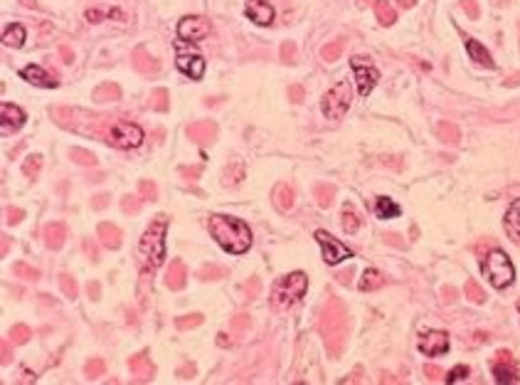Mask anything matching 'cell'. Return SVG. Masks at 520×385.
<instances>
[{
	"mask_svg": "<svg viewBox=\"0 0 520 385\" xmlns=\"http://www.w3.org/2000/svg\"><path fill=\"white\" fill-rule=\"evenodd\" d=\"M10 361V343L8 341H3V366L5 363Z\"/></svg>",
	"mask_w": 520,
	"mask_h": 385,
	"instance_id": "55",
	"label": "cell"
},
{
	"mask_svg": "<svg viewBox=\"0 0 520 385\" xmlns=\"http://www.w3.org/2000/svg\"><path fill=\"white\" fill-rule=\"evenodd\" d=\"M503 227H506V235L513 239V242L520 247V198L513 200L506 210V218H503Z\"/></svg>",
	"mask_w": 520,
	"mask_h": 385,
	"instance_id": "17",
	"label": "cell"
},
{
	"mask_svg": "<svg viewBox=\"0 0 520 385\" xmlns=\"http://www.w3.org/2000/svg\"><path fill=\"white\" fill-rule=\"evenodd\" d=\"M318 328H321L323 338H326V346L333 353H341L343 336H346V312H343V307L336 299H331L326 304V309L321 314V321H318Z\"/></svg>",
	"mask_w": 520,
	"mask_h": 385,
	"instance_id": "4",
	"label": "cell"
},
{
	"mask_svg": "<svg viewBox=\"0 0 520 385\" xmlns=\"http://www.w3.org/2000/svg\"><path fill=\"white\" fill-rule=\"evenodd\" d=\"M350 67H353V74H355L358 94H360V97H370V94H373V89L377 87V82H380L377 67H375V64L370 62V59H365V57H353V59H350Z\"/></svg>",
	"mask_w": 520,
	"mask_h": 385,
	"instance_id": "8",
	"label": "cell"
},
{
	"mask_svg": "<svg viewBox=\"0 0 520 385\" xmlns=\"http://www.w3.org/2000/svg\"><path fill=\"white\" fill-rule=\"evenodd\" d=\"M42 235H44V244L49 249H59L64 244V239H67V227H64V223H47Z\"/></svg>",
	"mask_w": 520,
	"mask_h": 385,
	"instance_id": "21",
	"label": "cell"
},
{
	"mask_svg": "<svg viewBox=\"0 0 520 385\" xmlns=\"http://www.w3.org/2000/svg\"><path fill=\"white\" fill-rule=\"evenodd\" d=\"M89 297L99 299V284L97 282H89Z\"/></svg>",
	"mask_w": 520,
	"mask_h": 385,
	"instance_id": "53",
	"label": "cell"
},
{
	"mask_svg": "<svg viewBox=\"0 0 520 385\" xmlns=\"http://www.w3.org/2000/svg\"><path fill=\"white\" fill-rule=\"evenodd\" d=\"M138 191H141V195L143 198L141 200H158V188H156V183H151V181H141V186H138Z\"/></svg>",
	"mask_w": 520,
	"mask_h": 385,
	"instance_id": "39",
	"label": "cell"
},
{
	"mask_svg": "<svg viewBox=\"0 0 520 385\" xmlns=\"http://www.w3.org/2000/svg\"><path fill=\"white\" fill-rule=\"evenodd\" d=\"M222 277H227V269L224 267H214V264H210V267L200 269V279H205V282H207V279H222Z\"/></svg>",
	"mask_w": 520,
	"mask_h": 385,
	"instance_id": "35",
	"label": "cell"
},
{
	"mask_svg": "<svg viewBox=\"0 0 520 385\" xmlns=\"http://www.w3.org/2000/svg\"><path fill=\"white\" fill-rule=\"evenodd\" d=\"M72 158H74V161H77V163H82V166H94V163H97L94 153L82 151V148H74V151H72Z\"/></svg>",
	"mask_w": 520,
	"mask_h": 385,
	"instance_id": "40",
	"label": "cell"
},
{
	"mask_svg": "<svg viewBox=\"0 0 520 385\" xmlns=\"http://www.w3.org/2000/svg\"><path fill=\"white\" fill-rule=\"evenodd\" d=\"M289 97H291V102H301V97H303L301 87H291V89H289Z\"/></svg>",
	"mask_w": 520,
	"mask_h": 385,
	"instance_id": "50",
	"label": "cell"
},
{
	"mask_svg": "<svg viewBox=\"0 0 520 385\" xmlns=\"http://www.w3.org/2000/svg\"><path fill=\"white\" fill-rule=\"evenodd\" d=\"M466 52H468V57H471L476 64H481V67H488V69L496 67V62H493L491 52H488V49L483 47V45L478 42V40L466 37Z\"/></svg>",
	"mask_w": 520,
	"mask_h": 385,
	"instance_id": "20",
	"label": "cell"
},
{
	"mask_svg": "<svg viewBox=\"0 0 520 385\" xmlns=\"http://www.w3.org/2000/svg\"><path fill=\"white\" fill-rule=\"evenodd\" d=\"M382 284H385V277L377 272V269L370 267V269H365V272H363L358 287H360V292H373V289H380Z\"/></svg>",
	"mask_w": 520,
	"mask_h": 385,
	"instance_id": "26",
	"label": "cell"
},
{
	"mask_svg": "<svg viewBox=\"0 0 520 385\" xmlns=\"http://www.w3.org/2000/svg\"><path fill=\"white\" fill-rule=\"evenodd\" d=\"M30 336H32V331H30L25 324H15L13 328H10V341L18 343V346H23V343L30 341Z\"/></svg>",
	"mask_w": 520,
	"mask_h": 385,
	"instance_id": "30",
	"label": "cell"
},
{
	"mask_svg": "<svg viewBox=\"0 0 520 385\" xmlns=\"http://www.w3.org/2000/svg\"><path fill=\"white\" fill-rule=\"evenodd\" d=\"M466 378H468V366H456V368H452V371H449L447 383H449V385H454V383L466 381Z\"/></svg>",
	"mask_w": 520,
	"mask_h": 385,
	"instance_id": "38",
	"label": "cell"
},
{
	"mask_svg": "<svg viewBox=\"0 0 520 385\" xmlns=\"http://www.w3.org/2000/svg\"><path fill=\"white\" fill-rule=\"evenodd\" d=\"M491 371H493L496 383H501V385L520 383V373H518V366H516V358H513L508 351H498L496 353V361H493Z\"/></svg>",
	"mask_w": 520,
	"mask_h": 385,
	"instance_id": "11",
	"label": "cell"
},
{
	"mask_svg": "<svg viewBox=\"0 0 520 385\" xmlns=\"http://www.w3.org/2000/svg\"><path fill=\"white\" fill-rule=\"evenodd\" d=\"M274 208L279 213H289L294 208V191L289 186H284V183L274 188Z\"/></svg>",
	"mask_w": 520,
	"mask_h": 385,
	"instance_id": "25",
	"label": "cell"
},
{
	"mask_svg": "<svg viewBox=\"0 0 520 385\" xmlns=\"http://www.w3.org/2000/svg\"><path fill=\"white\" fill-rule=\"evenodd\" d=\"M316 239H318V244L323 247V259H326V264H331V267H333V264H341L343 259L353 257V252H350L346 244L338 242V239L333 237V235H328L326 230H318Z\"/></svg>",
	"mask_w": 520,
	"mask_h": 385,
	"instance_id": "10",
	"label": "cell"
},
{
	"mask_svg": "<svg viewBox=\"0 0 520 385\" xmlns=\"http://www.w3.org/2000/svg\"><path fill=\"white\" fill-rule=\"evenodd\" d=\"M20 77H23L25 82L35 84V87H44V89L57 87V79H54L52 74L44 72L40 64H28V67H23V69H20Z\"/></svg>",
	"mask_w": 520,
	"mask_h": 385,
	"instance_id": "15",
	"label": "cell"
},
{
	"mask_svg": "<svg viewBox=\"0 0 520 385\" xmlns=\"http://www.w3.org/2000/svg\"><path fill=\"white\" fill-rule=\"evenodd\" d=\"M109 143H111L114 148H136L143 143V129L138 126V124H131V122H116L111 126V131H109Z\"/></svg>",
	"mask_w": 520,
	"mask_h": 385,
	"instance_id": "7",
	"label": "cell"
},
{
	"mask_svg": "<svg viewBox=\"0 0 520 385\" xmlns=\"http://www.w3.org/2000/svg\"><path fill=\"white\" fill-rule=\"evenodd\" d=\"M0 117H3V122H0L3 136H8V134H15L18 129H23L25 119H28L18 104H8V102H3V107H0Z\"/></svg>",
	"mask_w": 520,
	"mask_h": 385,
	"instance_id": "14",
	"label": "cell"
},
{
	"mask_svg": "<svg viewBox=\"0 0 520 385\" xmlns=\"http://www.w3.org/2000/svg\"><path fill=\"white\" fill-rule=\"evenodd\" d=\"M313 191H316V198H318V205H321V208H328V205L333 203V193H336V191H333L331 186H323V183H318Z\"/></svg>",
	"mask_w": 520,
	"mask_h": 385,
	"instance_id": "33",
	"label": "cell"
},
{
	"mask_svg": "<svg viewBox=\"0 0 520 385\" xmlns=\"http://www.w3.org/2000/svg\"><path fill=\"white\" fill-rule=\"evenodd\" d=\"M128 371H131L133 376L151 378V376H153V363H151V358H148L146 353H138V356H131V358H128Z\"/></svg>",
	"mask_w": 520,
	"mask_h": 385,
	"instance_id": "24",
	"label": "cell"
},
{
	"mask_svg": "<svg viewBox=\"0 0 520 385\" xmlns=\"http://www.w3.org/2000/svg\"><path fill=\"white\" fill-rule=\"evenodd\" d=\"M5 215H8V218H5V223H8V225H18L20 220L25 218V213L20 208H8V210H5Z\"/></svg>",
	"mask_w": 520,
	"mask_h": 385,
	"instance_id": "42",
	"label": "cell"
},
{
	"mask_svg": "<svg viewBox=\"0 0 520 385\" xmlns=\"http://www.w3.org/2000/svg\"><path fill=\"white\" fill-rule=\"evenodd\" d=\"M166 230H168L166 215H158L146 227V232H143L136 249V257L143 269H158L166 262Z\"/></svg>",
	"mask_w": 520,
	"mask_h": 385,
	"instance_id": "2",
	"label": "cell"
},
{
	"mask_svg": "<svg viewBox=\"0 0 520 385\" xmlns=\"http://www.w3.org/2000/svg\"><path fill=\"white\" fill-rule=\"evenodd\" d=\"M97 237L107 249H119V247H121V230H119L114 223H99Z\"/></svg>",
	"mask_w": 520,
	"mask_h": 385,
	"instance_id": "18",
	"label": "cell"
},
{
	"mask_svg": "<svg viewBox=\"0 0 520 385\" xmlns=\"http://www.w3.org/2000/svg\"><path fill=\"white\" fill-rule=\"evenodd\" d=\"M25 37H28V32H25V28L20 23H13V25H8V28H5V32H3V45L5 47H23L25 45Z\"/></svg>",
	"mask_w": 520,
	"mask_h": 385,
	"instance_id": "22",
	"label": "cell"
},
{
	"mask_svg": "<svg viewBox=\"0 0 520 385\" xmlns=\"http://www.w3.org/2000/svg\"><path fill=\"white\" fill-rule=\"evenodd\" d=\"M247 18L257 25H272L274 23V8L267 0H249L247 3Z\"/></svg>",
	"mask_w": 520,
	"mask_h": 385,
	"instance_id": "16",
	"label": "cell"
},
{
	"mask_svg": "<svg viewBox=\"0 0 520 385\" xmlns=\"http://www.w3.org/2000/svg\"><path fill=\"white\" fill-rule=\"evenodd\" d=\"M518 312H520V302H518Z\"/></svg>",
	"mask_w": 520,
	"mask_h": 385,
	"instance_id": "56",
	"label": "cell"
},
{
	"mask_svg": "<svg viewBox=\"0 0 520 385\" xmlns=\"http://www.w3.org/2000/svg\"><path fill=\"white\" fill-rule=\"evenodd\" d=\"M202 324V314H185V316H178V321H175V326L180 328V331H185V328H195Z\"/></svg>",
	"mask_w": 520,
	"mask_h": 385,
	"instance_id": "32",
	"label": "cell"
},
{
	"mask_svg": "<svg viewBox=\"0 0 520 385\" xmlns=\"http://www.w3.org/2000/svg\"><path fill=\"white\" fill-rule=\"evenodd\" d=\"M338 52H341V45H326V47H323V57L326 59H336L338 57Z\"/></svg>",
	"mask_w": 520,
	"mask_h": 385,
	"instance_id": "45",
	"label": "cell"
},
{
	"mask_svg": "<svg viewBox=\"0 0 520 385\" xmlns=\"http://www.w3.org/2000/svg\"><path fill=\"white\" fill-rule=\"evenodd\" d=\"M104 371H107V363H104L102 358H92V361L87 363V376H89V378H99V376H104Z\"/></svg>",
	"mask_w": 520,
	"mask_h": 385,
	"instance_id": "37",
	"label": "cell"
},
{
	"mask_svg": "<svg viewBox=\"0 0 520 385\" xmlns=\"http://www.w3.org/2000/svg\"><path fill=\"white\" fill-rule=\"evenodd\" d=\"M308 289V277L303 272H291L286 277L277 279L272 289V307L284 312V309H291L296 302H301V297Z\"/></svg>",
	"mask_w": 520,
	"mask_h": 385,
	"instance_id": "3",
	"label": "cell"
},
{
	"mask_svg": "<svg viewBox=\"0 0 520 385\" xmlns=\"http://www.w3.org/2000/svg\"><path fill=\"white\" fill-rule=\"evenodd\" d=\"M417 348L424 356H444L449 351V336L444 331H422L417 338Z\"/></svg>",
	"mask_w": 520,
	"mask_h": 385,
	"instance_id": "12",
	"label": "cell"
},
{
	"mask_svg": "<svg viewBox=\"0 0 520 385\" xmlns=\"http://www.w3.org/2000/svg\"><path fill=\"white\" fill-rule=\"evenodd\" d=\"M259 289H262V284H259L257 277H252V282H247V292H249V299H254L259 294Z\"/></svg>",
	"mask_w": 520,
	"mask_h": 385,
	"instance_id": "46",
	"label": "cell"
},
{
	"mask_svg": "<svg viewBox=\"0 0 520 385\" xmlns=\"http://www.w3.org/2000/svg\"><path fill=\"white\" fill-rule=\"evenodd\" d=\"M350 102H353V89H350V82L341 79L338 84H333L321 99V112L326 119H343L350 109Z\"/></svg>",
	"mask_w": 520,
	"mask_h": 385,
	"instance_id": "6",
	"label": "cell"
},
{
	"mask_svg": "<svg viewBox=\"0 0 520 385\" xmlns=\"http://www.w3.org/2000/svg\"><path fill=\"white\" fill-rule=\"evenodd\" d=\"M294 54H296L294 45H284V47H282V57L286 59V62H294Z\"/></svg>",
	"mask_w": 520,
	"mask_h": 385,
	"instance_id": "47",
	"label": "cell"
},
{
	"mask_svg": "<svg viewBox=\"0 0 520 385\" xmlns=\"http://www.w3.org/2000/svg\"><path fill=\"white\" fill-rule=\"evenodd\" d=\"M185 282H188V267L183 264V259H173L171 269L166 274V287L171 292H180L185 287Z\"/></svg>",
	"mask_w": 520,
	"mask_h": 385,
	"instance_id": "19",
	"label": "cell"
},
{
	"mask_svg": "<svg viewBox=\"0 0 520 385\" xmlns=\"http://www.w3.org/2000/svg\"><path fill=\"white\" fill-rule=\"evenodd\" d=\"M207 227L214 242L229 254H244L252 247V230L244 220L232 218V215H210Z\"/></svg>",
	"mask_w": 520,
	"mask_h": 385,
	"instance_id": "1",
	"label": "cell"
},
{
	"mask_svg": "<svg viewBox=\"0 0 520 385\" xmlns=\"http://www.w3.org/2000/svg\"><path fill=\"white\" fill-rule=\"evenodd\" d=\"M466 292H468V297H471L473 302H483V292H481V289H478L473 282H468V284H466Z\"/></svg>",
	"mask_w": 520,
	"mask_h": 385,
	"instance_id": "44",
	"label": "cell"
},
{
	"mask_svg": "<svg viewBox=\"0 0 520 385\" xmlns=\"http://www.w3.org/2000/svg\"><path fill=\"white\" fill-rule=\"evenodd\" d=\"M40 166H42V158H40V156H30L28 161L23 163V173L28 178H35L40 173Z\"/></svg>",
	"mask_w": 520,
	"mask_h": 385,
	"instance_id": "36",
	"label": "cell"
},
{
	"mask_svg": "<svg viewBox=\"0 0 520 385\" xmlns=\"http://www.w3.org/2000/svg\"><path fill=\"white\" fill-rule=\"evenodd\" d=\"M358 227H360L358 213H355L350 205H346V208H343V230H346L348 235H353V232H358Z\"/></svg>",
	"mask_w": 520,
	"mask_h": 385,
	"instance_id": "29",
	"label": "cell"
},
{
	"mask_svg": "<svg viewBox=\"0 0 520 385\" xmlns=\"http://www.w3.org/2000/svg\"><path fill=\"white\" fill-rule=\"evenodd\" d=\"M234 328H244V326H249V316H244V314H239V319H234V324H232Z\"/></svg>",
	"mask_w": 520,
	"mask_h": 385,
	"instance_id": "52",
	"label": "cell"
},
{
	"mask_svg": "<svg viewBox=\"0 0 520 385\" xmlns=\"http://www.w3.org/2000/svg\"><path fill=\"white\" fill-rule=\"evenodd\" d=\"M121 208H123V213H138V210H141V203H138L136 198H133V195H126V198L121 200Z\"/></svg>",
	"mask_w": 520,
	"mask_h": 385,
	"instance_id": "41",
	"label": "cell"
},
{
	"mask_svg": "<svg viewBox=\"0 0 520 385\" xmlns=\"http://www.w3.org/2000/svg\"><path fill=\"white\" fill-rule=\"evenodd\" d=\"M175 52H178V57H175V64H178L180 72L188 74L190 79H202V74H205V59H202V54H198V52H183V47H180V45H175Z\"/></svg>",
	"mask_w": 520,
	"mask_h": 385,
	"instance_id": "13",
	"label": "cell"
},
{
	"mask_svg": "<svg viewBox=\"0 0 520 385\" xmlns=\"http://www.w3.org/2000/svg\"><path fill=\"white\" fill-rule=\"evenodd\" d=\"M109 203V195H97V198H94L92 200V205H94V208H104V205H107Z\"/></svg>",
	"mask_w": 520,
	"mask_h": 385,
	"instance_id": "51",
	"label": "cell"
},
{
	"mask_svg": "<svg viewBox=\"0 0 520 385\" xmlns=\"http://www.w3.org/2000/svg\"><path fill=\"white\" fill-rule=\"evenodd\" d=\"M13 272L18 274V277H23V279H30V282H37V279H40V272H37V269L28 267V264H25V262H18V264H15Z\"/></svg>",
	"mask_w": 520,
	"mask_h": 385,
	"instance_id": "34",
	"label": "cell"
},
{
	"mask_svg": "<svg viewBox=\"0 0 520 385\" xmlns=\"http://www.w3.org/2000/svg\"><path fill=\"white\" fill-rule=\"evenodd\" d=\"M193 373H195V368L190 366V368H180L178 376H180V378H193Z\"/></svg>",
	"mask_w": 520,
	"mask_h": 385,
	"instance_id": "54",
	"label": "cell"
},
{
	"mask_svg": "<svg viewBox=\"0 0 520 385\" xmlns=\"http://www.w3.org/2000/svg\"><path fill=\"white\" fill-rule=\"evenodd\" d=\"M210 32H212V25L207 18H200V15H185L178 23V37L183 42H202Z\"/></svg>",
	"mask_w": 520,
	"mask_h": 385,
	"instance_id": "9",
	"label": "cell"
},
{
	"mask_svg": "<svg viewBox=\"0 0 520 385\" xmlns=\"http://www.w3.org/2000/svg\"><path fill=\"white\" fill-rule=\"evenodd\" d=\"M481 272L488 279V284L496 289H508L516 282V267H513L511 257L501 249H491V252L483 257Z\"/></svg>",
	"mask_w": 520,
	"mask_h": 385,
	"instance_id": "5",
	"label": "cell"
},
{
	"mask_svg": "<svg viewBox=\"0 0 520 385\" xmlns=\"http://www.w3.org/2000/svg\"><path fill=\"white\" fill-rule=\"evenodd\" d=\"M377 15H380V20H382L385 25H389L394 20V13L385 3H377Z\"/></svg>",
	"mask_w": 520,
	"mask_h": 385,
	"instance_id": "43",
	"label": "cell"
},
{
	"mask_svg": "<svg viewBox=\"0 0 520 385\" xmlns=\"http://www.w3.org/2000/svg\"><path fill=\"white\" fill-rule=\"evenodd\" d=\"M84 252H87L92 259H97V244H94L92 239H84Z\"/></svg>",
	"mask_w": 520,
	"mask_h": 385,
	"instance_id": "48",
	"label": "cell"
},
{
	"mask_svg": "<svg viewBox=\"0 0 520 385\" xmlns=\"http://www.w3.org/2000/svg\"><path fill=\"white\" fill-rule=\"evenodd\" d=\"M59 287H62V292H64V297H67V299H77L79 297L77 282H74V277H69V274H59Z\"/></svg>",
	"mask_w": 520,
	"mask_h": 385,
	"instance_id": "31",
	"label": "cell"
},
{
	"mask_svg": "<svg viewBox=\"0 0 520 385\" xmlns=\"http://www.w3.org/2000/svg\"><path fill=\"white\" fill-rule=\"evenodd\" d=\"M133 64H136V69H141V72H156L158 69V62L153 57H148L146 49H136V52H133Z\"/></svg>",
	"mask_w": 520,
	"mask_h": 385,
	"instance_id": "28",
	"label": "cell"
},
{
	"mask_svg": "<svg viewBox=\"0 0 520 385\" xmlns=\"http://www.w3.org/2000/svg\"><path fill=\"white\" fill-rule=\"evenodd\" d=\"M153 97L158 99V102H153V107H156V109H166V102H163V99H166V92H163V89H158Z\"/></svg>",
	"mask_w": 520,
	"mask_h": 385,
	"instance_id": "49",
	"label": "cell"
},
{
	"mask_svg": "<svg viewBox=\"0 0 520 385\" xmlns=\"http://www.w3.org/2000/svg\"><path fill=\"white\" fill-rule=\"evenodd\" d=\"M188 134H190V136H193L198 143L212 141V136H214V124H210V122H205V124H193Z\"/></svg>",
	"mask_w": 520,
	"mask_h": 385,
	"instance_id": "27",
	"label": "cell"
},
{
	"mask_svg": "<svg viewBox=\"0 0 520 385\" xmlns=\"http://www.w3.org/2000/svg\"><path fill=\"white\" fill-rule=\"evenodd\" d=\"M375 213H377V218L382 220H392V218H399V205L394 203L392 198H387V195H380L377 200H375Z\"/></svg>",
	"mask_w": 520,
	"mask_h": 385,
	"instance_id": "23",
	"label": "cell"
}]
</instances>
